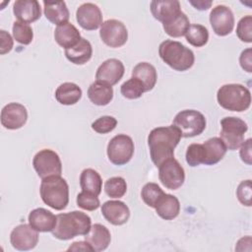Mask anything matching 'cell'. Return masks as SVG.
I'll use <instances>...</instances> for the list:
<instances>
[{"instance_id": "6da1fadb", "label": "cell", "mask_w": 252, "mask_h": 252, "mask_svg": "<svg viewBox=\"0 0 252 252\" xmlns=\"http://www.w3.org/2000/svg\"><path fill=\"white\" fill-rule=\"evenodd\" d=\"M180 132L173 126L154 128L148 136L151 159L156 166L174 157V149L180 142Z\"/></svg>"}, {"instance_id": "7a4b0ae2", "label": "cell", "mask_w": 252, "mask_h": 252, "mask_svg": "<svg viewBox=\"0 0 252 252\" xmlns=\"http://www.w3.org/2000/svg\"><path fill=\"white\" fill-rule=\"evenodd\" d=\"M56 225L52 235L60 240H69L78 235H86L92 226L91 218L81 212L73 211L56 216Z\"/></svg>"}, {"instance_id": "3957f363", "label": "cell", "mask_w": 252, "mask_h": 252, "mask_svg": "<svg viewBox=\"0 0 252 252\" xmlns=\"http://www.w3.org/2000/svg\"><path fill=\"white\" fill-rule=\"evenodd\" d=\"M158 54L166 65L179 72L189 70L195 62L193 51L176 40L162 41L158 46Z\"/></svg>"}, {"instance_id": "277c9868", "label": "cell", "mask_w": 252, "mask_h": 252, "mask_svg": "<svg viewBox=\"0 0 252 252\" xmlns=\"http://www.w3.org/2000/svg\"><path fill=\"white\" fill-rule=\"evenodd\" d=\"M39 193L43 203L56 211L64 210L69 203V186L61 175L43 178Z\"/></svg>"}, {"instance_id": "5b68a950", "label": "cell", "mask_w": 252, "mask_h": 252, "mask_svg": "<svg viewBox=\"0 0 252 252\" xmlns=\"http://www.w3.org/2000/svg\"><path fill=\"white\" fill-rule=\"evenodd\" d=\"M217 100L226 110L242 112L250 107L251 94L243 85L225 84L218 90Z\"/></svg>"}, {"instance_id": "8992f818", "label": "cell", "mask_w": 252, "mask_h": 252, "mask_svg": "<svg viewBox=\"0 0 252 252\" xmlns=\"http://www.w3.org/2000/svg\"><path fill=\"white\" fill-rule=\"evenodd\" d=\"M172 125L180 132L181 137L191 138L203 133L207 121L205 116L195 109H184L173 118Z\"/></svg>"}, {"instance_id": "52a82bcc", "label": "cell", "mask_w": 252, "mask_h": 252, "mask_svg": "<svg viewBox=\"0 0 252 252\" xmlns=\"http://www.w3.org/2000/svg\"><path fill=\"white\" fill-rule=\"evenodd\" d=\"M220 138L224 143L226 149L230 151L239 149L244 141V135L248 130L246 122L239 117L228 116L220 120Z\"/></svg>"}, {"instance_id": "ba28073f", "label": "cell", "mask_w": 252, "mask_h": 252, "mask_svg": "<svg viewBox=\"0 0 252 252\" xmlns=\"http://www.w3.org/2000/svg\"><path fill=\"white\" fill-rule=\"evenodd\" d=\"M134 150L132 138L126 134H118L108 142L106 153L110 162L115 165H124L131 160Z\"/></svg>"}, {"instance_id": "9c48e42d", "label": "cell", "mask_w": 252, "mask_h": 252, "mask_svg": "<svg viewBox=\"0 0 252 252\" xmlns=\"http://www.w3.org/2000/svg\"><path fill=\"white\" fill-rule=\"evenodd\" d=\"M32 166L41 179L62 173L61 159L58 154L50 149H43L36 153L32 159Z\"/></svg>"}, {"instance_id": "30bf717a", "label": "cell", "mask_w": 252, "mask_h": 252, "mask_svg": "<svg viewBox=\"0 0 252 252\" xmlns=\"http://www.w3.org/2000/svg\"><path fill=\"white\" fill-rule=\"evenodd\" d=\"M158 178L161 184L169 190H177L185 180V171L177 159L170 158L158 166Z\"/></svg>"}, {"instance_id": "8fae6325", "label": "cell", "mask_w": 252, "mask_h": 252, "mask_svg": "<svg viewBox=\"0 0 252 252\" xmlns=\"http://www.w3.org/2000/svg\"><path fill=\"white\" fill-rule=\"evenodd\" d=\"M99 36L107 46L117 48L126 43L128 39V31L121 21L110 19L103 22L100 26Z\"/></svg>"}, {"instance_id": "7c38bea8", "label": "cell", "mask_w": 252, "mask_h": 252, "mask_svg": "<svg viewBox=\"0 0 252 252\" xmlns=\"http://www.w3.org/2000/svg\"><path fill=\"white\" fill-rule=\"evenodd\" d=\"M210 24L216 34L225 36L234 28V16L230 8L225 5L214 7L210 13Z\"/></svg>"}, {"instance_id": "4fadbf2b", "label": "cell", "mask_w": 252, "mask_h": 252, "mask_svg": "<svg viewBox=\"0 0 252 252\" xmlns=\"http://www.w3.org/2000/svg\"><path fill=\"white\" fill-rule=\"evenodd\" d=\"M10 242L13 248L19 251L33 249L38 242V231L32 228L30 223H22L13 228L10 234Z\"/></svg>"}, {"instance_id": "5bb4252c", "label": "cell", "mask_w": 252, "mask_h": 252, "mask_svg": "<svg viewBox=\"0 0 252 252\" xmlns=\"http://www.w3.org/2000/svg\"><path fill=\"white\" fill-rule=\"evenodd\" d=\"M1 124L8 130L22 128L28 120L27 108L18 102H10L1 110Z\"/></svg>"}, {"instance_id": "9a60e30c", "label": "cell", "mask_w": 252, "mask_h": 252, "mask_svg": "<svg viewBox=\"0 0 252 252\" xmlns=\"http://www.w3.org/2000/svg\"><path fill=\"white\" fill-rule=\"evenodd\" d=\"M76 20L81 28L87 31H94L102 25V13L94 3H83L76 12Z\"/></svg>"}, {"instance_id": "2e32d148", "label": "cell", "mask_w": 252, "mask_h": 252, "mask_svg": "<svg viewBox=\"0 0 252 252\" xmlns=\"http://www.w3.org/2000/svg\"><path fill=\"white\" fill-rule=\"evenodd\" d=\"M124 72L125 68L123 63L116 58H110L103 61L98 66L95 73V79L97 82L112 87L122 79Z\"/></svg>"}, {"instance_id": "e0dca14e", "label": "cell", "mask_w": 252, "mask_h": 252, "mask_svg": "<svg viewBox=\"0 0 252 252\" xmlns=\"http://www.w3.org/2000/svg\"><path fill=\"white\" fill-rule=\"evenodd\" d=\"M101 214L104 219L113 225H122L130 218L128 206L119 200L106 201L101 205Z\"/></svg>"}, {"instance_id": "ac0fdd59", "label": "cell", "mask_w": 252, "mask_h": 252, "mask_svg": "<svg viewBox=\"0 0 252 252\" xmlns=\"http://www.w3.org/2000/svg\"><path fill=\"white\" fill-rule=\"evenodd\" d=\"M13 13L19 22L32 24L40 18L41 9L36 0H17L13 4Z\"/></svg>"}, {"instance_id": "d6986e66", "label": "cell", "mask_w": 252, "mask_h": 252, "mask_svg": "<svg viewBox=\"0 0 252 252\" xmlns=\"http://www.w3.org/2000/svg\"><path fill=\"white\" fill-rule=\"evenodd\" d=\"M30 225L38 232H50L56 225V216L44 208L32 210L28 217Z\"/></svg>"}, {"instance_id": "ffe728a7", "label": "cell", "mask_w": 252, "mask_h": 252, "mask_svg": "<svg viewBox=\"0 0 252 252\" xmlns=\"http://www.w3.org/2000/svg\"><path fill=\"white\" fill-rule=\"evenodd\" d=\"M85 240L90 243L94 251L100 252L105 250L110 244L111 234L106 226L100 223H94L85 235Z\"/></svg>"}, {"instance_id": "44dd1931", "label": "cell", "mask_w": 252, "mask_h": 252, "mask_svg": "<svg viewBox=\"0 0 252 252\" xmlns=\"http://www.w3.org/2000/svg\"><path fill=\"white\" fill-rule=\"evenodd\" d=\"M81 38V33L78 29L69 22L57 26L54 31L55 41L64 49L73 47Z\"/></svg>"}, {"instance_id": "7402d4cb", "label": "cell", "mask_w": 252, "mask_h": 252, "mask_svg": "<svg viewBox=\"0 0 252 252\" xmlns=\"http://www.w3.org/2000/svg\"><path fill=\"white\" fill-rule=\"evenodd\" d=\"M202 145L204 151V164L206 165H214L220 161L227 151L224 143L219 137H213Z\"/></svg>"}, {"instance_id": "603a6c76", "label": "cell", "mask_w": 252, "mask_h": 252, "mask_svg": "<svg viewBox=\"0 0 252 252\" xmlns=\"http://www.w3.org/2000/svg\"><path fill=\"white\" fill-rule=\"evenodd\" d=\"M180 11V3L177 0H155L151 2L152 15L161 23L167 21Z\"/></svg>"}, {"instance_id": "cb8c5ba5", "label": "cell", "mask_w": 252, "mask_h": 252, "mask_svg": "<svg viewBox=\"0 0 252 252\" xmlns=\"http://www.w3.org/2000/svg\"><path fill=\"white\" fill-rule=\"evenodd\" d=\"M155 209L157 214L161 219L165 220H171L179 215L180 203L175 196L164 193L157 202Z\"/></svg>"}, {"instance_id": "d4e9b609", "label": "cell", "mask_w": 252, "mask_h": 252, "mask_svg": "<svg viewBox=\"0 0 252 252\" xmlns=\"http://www.w3.org/2000/svg\"><path fill=\"white\" fill-rule=\"evenodd\" d=\"M93 55V47L89 40L82 37L80 41L71 48L65 49L66 58L75 65L86 64Z\"/></svg>"}, {"instance_id": "484cf974", "label": "cell", "mask_w": 252, "mask_h": 252, "mask_svg": "<svg viewBox=\"0 0 252 252\" xmlns=\"http://www.w3.org/2000/svg\"><path fill=\"white\" fill-rule=\"evenodd\" d=\"M43 13L46 19L54 25H62L67 23L70 18V13L64 1L46 2L43 1Z\"/></svg>"}, {"instance_id": "4316f807", "label": "cell", "mask_w": 252, "mask_h": 252, "mask_svg": "<svg viewBox=\"0 0 252 252\" xmlns=\"http://www.w3.org/2000/svg\"><path fill=\"white\" fill-rule=\"evenodd\" d=\"M88 97L95 105H107L113 98V89L111 86L95 81L88 89Z\"/></svg>"}, {"instance_id": "83f0119b", "label": "cell", "mask_w": 252, "mask_h": 252, "mask_svg": "<svg viewBox=\"0 0 252 252\" xmlns=\"http://www.w3.org/2000/svg\"><path fill=\"white\" fill-rule=\"evenodd\" d=\"M132 77L142 82L146 92L152 91L158 80L156 68L148 62L138 63L132 70Z\"/></svg>"}, {"instance_id": "f1b7e54d", "label": "cell", "mask_w": 252, "mask_h": 252, "mask_svg": "<svg viewBox=\"0 0 252 252\" xmlns=\"http://www.w3.org/2000/svg\"><path fill=\"white\" fill-rule=\"evenodd\" d=\"M81 97L82 90L75 83H63L55 91L56 100L63 105H73L77 103Z\"/></svg>"}, {"instance_id": "f546056e", "label": "cell", "mask_w": 252, "mask_h": 252, "mask_svg": "<svg viewBox=\"0 0 252 252\" xmlns=\"http://www.w3.org/2000/svg\"><path fill=\"white\" fill-rule=\"evenodd\" d=\"M189 26V19L182 11L178 12L176 15L162 23L165 33L171 37H180L185 35Z\"/></svg>"}, {"instance_id": "4dcf8cb0", "label": "cell", "mask_w": 252, "mask_h": 252, "mask_svg": "<svg viewBox=\"0 0 252 252\" xmlns=\"http://www.w3.org/2000/svg\"><path fill=\"white\" fill-rule=\"evenodd\" d=\"M80 186L83 191L98 196L102 188V179L96 170L86 168L81 172Z\"/></svg>"}, {"instance_id": "1f68e13d", "label": "cell", "mask_w": 252, "mask_h": 252, "mask_svg": "<svg viewBox=\"0 0 252 252\" xmlns=\"http://www.w3.org/2000/svg\"><path fill=\"white\" fill-rule=\"evenodd\" d=\"M186 40L195 47L204 46L209 40V32L200 24H191L185 33Z\"/></svg>"}, {"instance_id": "d6a6232c", "label": "cell", "mask_w": 252, "mask_h": 252, "mask_svg": "<svg viewBox=\"0 0 252 252\" xmlns=\"http://www.w3.org/2000/svg\"><path fill=\"white\" fill-rule=\"evenodd\" d=\"M104 191L108 197L119 199L126 194L127 183L121 176L110 177L104 182Z\"/></svg>"}, {"instance_id": "836d02e7", "label": "cell", "mask_w": 252, "mask_h": 252, "mask_svg": "<svg viewBox=\"0 0 252 252\" xmlns=\"http://www.w3.org/2000/svg\"><path fill=\"white\" fill-rule=\"evenodd\" d=\"M121 94L128 99H137L146 92L144 85L141 81L131 77L128 81L124 82L120 88Z\"/></svg>"}, {"instance_id": "e575fe53", "label": "cell", "mask_w": 252, "mask_h": 252, "mask_svg": "<svg viewBox=\"0 0 252 252\" xmlns=\"http://www.w3.org/2000/svg\"><path fill=\"white\" fill-rule=\"evenodd\" d=\"M12 32L14 39L23 45L30 44L33 39V32L29 24H25L19 21L14 22Z\"/></svg>"}, {"instance_id": "d590c367", "label": "cell", "mask_w": 252, "mask_h": 252, "mask_svg": "<svg viewBox=\"0 0 252 252\" xmlns=\"http://www.w3.org/2000/svg\"><path fill=\"white\" fill-rule=\"evenodd\" d=\"M163 194L164 192L162 191V189L157 183H154V182L146 183L141 191V197L144 203L147 206L154 209L157 202Z\"/></svg>"}, {"instance_id": "8d00e7d4", "label": "cell", "mask_w": 252, "mask_h": 252, "mask_svg": "<svg viewBox=\"0 0 252 252\" xmlns=\"http://www.w3.org/2000/svg\"><path fill=\"white\" fill-rule=\"evenodd\" d=\"M236 34L238 38L243 41L250 43L252 42V16L247 15L242 17L236 27Z\"/></svg>"}, {"instance_id": "74e56055", "label": "cell", "mask_w": 252, "mask_h": 252, "mask_svg": "<svg viewBox=\"0 0 252 252\" xmlns=\"http://www.w3.org/2000/svg\"><path fill=\"white\" fill-rule=\"evenodd\" d=\"M186 162L192 166H198L200 164H204V151L202 144H191L187 148L185 154Z\"/></svg>"}, {"instance_id": "f35d334b", "label": "cell", "mask_w": 252, "mask_h": 252, "mask_svg": "<svg viewBox=\"0 0 252 252\" xmlns=\"http://www.w3.org/2000/svg\"><path fill=\"white\" fill-rule=\"evenodd\" d=\"M77 206L86 211H94L99 208L100 202L96 195L83 191L77 195Z\"/></svg>"}, {"instance_id": "ab89813d", "label": "cell", "mask_w": 252, "mask_h": 252, "mask_svg": "<svg viewBox=\"0 0 252 252\" xmlns=\"http://www.w3.org/2000/svg\"><path fill=\"white\" fill-rule=\"evenodd\" d=\"M117 120L113 116L104 115L92 123V129L98 134H106L115 129Z\"/></svg>"}, {"instance_id": "60d3db41", "label": "cell", "mask_w": 252, "mask_h": 252, "mask_svg": "<svg viewBox=\"0 0 252 252\" xmlns=\"http://www.w3.org/2000/svg\"><path fill=\"white\" fill-rule=\"evenodd\" d=\"M236 196L238 201L246 207H251V197H252V191H251V180H243L239 183L236 189Z\"/></svg>"}, {"instance_id": "b9f144b4", "label": "cell", "mask_w": 252, "mask_h": 252, "mask_svg": "<svg viewBox=\"0 0 252 252\" xmlns=\"http://www.w3.org/2000/svg\"><path fill=\"white\" fill-rule=\"evenodd\" d=\"M251 144H252V140H251V138H248L247 140L243 141V143L239 147L240 158L244 163H246L248 165L252 164V155H251L252 145Z\"/></svg>"}, {"instance_id": "7bdbcfd3", "label": "cell", "mask_w": 252, "mask_h": 252, "mask_svg": "<svg viewBox=\"0 0 252 252\" xmlns=\"http://www.w3.org/2000/svg\"><path fill=\"white\" fill-rule=\"evenodd\" d=\"M0 54L4 55L12 50L14 42L10 33L4 30L0 31Z\"/></svg>"}, {"instance_id": "ee69618b", "label": "cell", "mask_w": 252, "mask_h": 252, "mask_svg": "<svg viewBox=\"0 0 252 252\" xmlns=\"http://www.w3.org/2000/svg\"><path fill=\"white\" fill-rule=\"evenodd\" d=\"M239 63L241 68L247 73L252 72V49L246 48L239 56Z\"/></svg>"}, {"instance_id": "f6af8a7d", "label": "cell", "mask_w": 252, "mask_h": 252, "mask_svg": "<svg viewBox=\"0 0 252 252\" xmlns=\"http://www.w3.org/2000/svg\"><path fill=\"white\" fill-rule=\"evenodd\" d=\"M67 251H94L93 247L88 241H75L73 242Z\"/></svg>"}, {"instance_id": "bcb514c9", "label": "cell", "mask_w": 252, "mask_h": 252, "mask_svg": "<svg viewBox=\"0 0 252 252\" xmlns=\"http://www.w3.org/2000/svg\"><path fill=\"white\" fill-rule=\"evenodd\" d=\"M189 3L194 6L196 9L204 11L208 10L212 6V1H204V0H197V1H189Z\"/></svg>"}]
</instances>
